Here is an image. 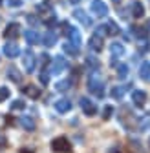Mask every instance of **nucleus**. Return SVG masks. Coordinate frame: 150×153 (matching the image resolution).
<instances>
[{"instance_id":"nucleus-1","label":"nucleus","mask_w":150,"mask_h":153,"mask_svg":"<svg viewBox=\"0 0 150 153\" xmlns=\"http://www.w3.org/2000/svg\"><path fill=\"white\" fill-rule=\"evenodd\" d=\"M88 91L92 95H95L97 99H103L104 97V82L99 79L97 75H92L90 80H88Z\"/></svg>"},{"instance_id":"nucleus-2","label":"nucleus","mask_w":150,"mask_h":153,"mask_svg":"<svg viewBox=\"0 0 150 153\" xmlns=\"http://www.w3.org/2000/svg\"><path fill=\"white\" fill-rule=\"evenodd\" d=\"M51 149L55 153H71V144L66 137H57L51 140Z\"/></svg>"},{"instance_id":"nucleus-3","label":"nucleus","mask_w":150,"mask_h":153,"mask_svg":"<svg viewBox=\"0 0 150 153\" xmlns=\"http://www.w3.org/2000/svg\"><path fill=\"white\" fill-rule=\"evenodd\" d=\"M79 104H81V109H82V113H84V115H88V117H93V115L97 113V106L93 104L90 99H86V97H81Z\"/></svg>"},{"instance_id":"nucleus-4","label":"nucleus","mask_w":150,"mask_h":153,"mask_svg":"<svg viewBox=\"0 0 150 153\" xmlns=\"http://www.w3.org/2000/svg\"><path fill=\"white\" fill-rule=\"evenodd\" d=\"M92 13L95 16H99V18H103V16L108 15V6L103 2V0H93L92 2Z\"/></svg>"},{"instance_id":"nucleus-5","label":"nucleus","mask_w":150,"mask_h":153,"mask_svg":"<svg viewBox=\"0 0 150 153\" xmlns=\"http://www.w3.org/2000/svg\"><path fill=\"white\" fill-rule=\"evenodd\" d=\"M22 62H24L26 73H33V71H35V55H33L31 51H24V55H22Z\"/></svg>"},{"instance_id":"nucleus-6","label":"nucleus","mask_w":150,"mask_h":153,"mask_svg":"<svg viewBox=\"0 0 150 153\" xmlns=\"http://www.w3.org/2000/svg\"><path fill=\"white\" fill-rule=\"evenodd\" d=\"M66 66H68V62L62 59V56H55V60H53V66H51V75H61L64 69H66Z\"/></svg>"},{"instance_id":"nucleus-7","label":"nucleus","mask_w":150,"mask_h":153,"mask_svg":"<svg viewBox=\"0 0 150 153\" xmlns=\"http://www.w3.org/2000/svg\"><path fill=\"white\" fill-rule=\"evenodd\" d=\"M24 38L28 40L29 46H35V44H39V42H40V35L37 33L35 29H26V31H24Z\"/></svg>"},{"instance_id":"nucleus-8","label":"nucleus","mask_w":150,"mask_h":153,"mask_svg":"<svg viewBox=\"0 0 150 153\" xmlns=\"http://www.w3.org/2000/svg\"><path fill=\"white\" fill-rule=\"evenodd\" d=\"M132 102H134L137 108L145 106V102H146V93H145L143 89H136V91L132 93Z\"/></svg>"},{"instance_id":"nucleus-9","label":"nucleus","mask_w":150,"mask_h":153,"mask_svg":"<svg viewBox=\"0 0 150 153\" xmlns=\"http://www.w3.org/2000/svg\"><path fill=\"white\" fill-rule=\"evenodd\" d=\"M130 13L134 18H143L145 16V6L141 2H132L130 4Z\"/></svg>"},{"instance_id":"nucleus-10","label":"nucleus","mask_w":150,"mask_h":153,"mask_svg":"<svg viewBox=\"0 0 150 153\" xmlns=\"http://www.w3.org/2000/svg\"><path fill=\"white\" fill-rule=\"evenodd\" d=\"M4 55L8 56V59H15V56L20 55V49H18V46H16V44L9 42V44H6V46H4Z\"/></svg>"},{"instance_id":"nucleus-11","label":"nucleus","mask_w":150,"mask_h":153,"mask_svg":"<svg viewBox=\"0 0 150 153\" xmlns=\"http://www.w3.org/2000/svg\"><path fill=\"white\" fill-rule=\"evenodd\" d=\"M55 109H57L59 113H68L71 109V102L68 99H59L57 102H55Z\"/></svg>"},{"instance_id":"nucleus-12","label":"nucleus","mask_w":150,"mask_h":153,"mask_svg":"<svg viewBox=\"0 0 150 153\" xmlns=\"http://www.w3.org/2000/svg\"><path fill=\"white\" fill-rule=\"evenodd\" d=\"M73 16L77 18V20H79L82 26H86V27L92 24V20H90L88 15H86V11H82V9H75V11H73Z\"/></svg>"},{"instance_id":"nucleus-13","label":"nucleus","mask_w":150,"mask_h":153,"mask_svg":"<svg viewBox=\"0 0 150 153\" xmlns=\"http://www.w3.org/2000/svg\"><path fill=\"white\" fill-rule=\"evenodd\" d=\"M88 46H90L92 51H101L103 49V38L97 36V35H93L90 40H88Z\"/></svg>"},{"instance_id":"nucleus-14","label":"nucleus","mask_w":150,"mask_h":153,"mask_svg":"<svg viewBox=\"0 0 150 153\" xmlns=\"http://www.w3.org/2000/svg\"><path fill=\"white\" fill-rule=\"evenodd\" d=\"M6 36H11V38H15V36H18L20 35V24H16V22H11L8 27H6V33H4Z\"/></svg>"},{"instance_id":"nucleus-15","label":"nucleus","mask_w":150,"mask_h":153,"mask_svg":"<svg viewBox=\"0 0 150 153\" xmlns=\"http://www.w3.org/2000/svg\"><path fill=\"white\" fill-rule=\"evenodd\" d=\"M110 55H112V56H123V55H124V48H123V44L114 42V44L110 46Z\"/></svg>"},{"instance_id":"nucleus-16","label":"nucleus","mask_w":150,"mask_h":153,"mask_svg":"<svg viewBox=\"0 0 150 153\" xmlns=\"http://www.w3.org/2000/svg\"><path fill=\"white\" fill-rule=\"evenodd\" d=\"M20 126H22L26 131H33V129L37 128V124H35V120H33L31 117H22V119H20Z\"/></svg>"},{"instance_id":"nucleus-17","label":"nucleus","mask_w":150,"mask_h":153,"mask_svg":"<svg viewBox=\"0 0 150 153\" xmlns=\"http://www.w3.org/2000/svg\"><path fill=\"white\" fill-rule=\"evenodd\" d=\"M8 79H11L13 82H20L22 80V76H20V73H18V69L15 68V66H9V69H8Z\"/></svg>"},{"instance_id":"nucleus-18","label":"nucleus","mask_w":150,"mask_h":153,"mask_svg":"<svg viewBox=\"0 0 150 153\" xmlns=\"http://www.w3.org/2000/svg\"><path fill=\"white\" fill-rule=\"evenodd\" d=\"M26 95H28V97H31V99H39L40 97V91H39V88H37V86H26L24 89H22Z\"/></svg>"},{"instance_id":"nucleus-19","label":"nucleus","mask_w":150,"mask_h":153,"mask_svg":"<svg viewBox=\"0 0 150 153\" xmlns=\"http://www.w3.org/2000/svg\"><path fill=\"white\" fill-rule=\"evenodd\" d=\"M68 36H70V40H71V44H73V46H77V48L81 46V35H79V31L75 29V27H71V29H70Z\"/></svg>"},{"instance_id":"nucleus-20","label":"nucleus","mask_w":150,"mask_h":153,"mask_svg":"<svg viewBox=\"0 0 150 153\" xmlns=\"http://www.w3.org/2000/svg\"><path fill=\"white\" fill-rule=\"evenodd\" d=\"M139 76H141V79H145V80L150 79V62H143V64H141V68H139Z\"/></svg>"},{"instance_id":"nucleus-21","label":"nucleus","mask_w":150,"mask_h":153,"mask_svg":"<svg viewBox=\"0 0 150 153\" xmlns=\"http://www.w3.org/2000/svg\"><path fill=\"white\" fill-rule=\"evenodd\" d=\"M44 46H48V48H51L55 42H57V35H55L53 31H50V33H46V36H44Z\"/></svg>"},{"instance_id":"nucleus-22","label":"nucleus","mask_w":150,"mask_h":153,"mask_svg":"<svg viewBox=\"0 0 150 153\" xmlns=\"http://www.w3.org/2000/svg\"><path fill=\"white\" fill-rule=\"evenodd\" d=\"M37 13H39V15H48V16L55 15V13H53V9H51L48 4H39V6H37Z\"/></svg>"},{"instance_id":"nucleus-23","label":"nucleus","mask_w":150,"mask_h":153,"mask_svg":"<svg viewBox=\"0 0 150 153\" xmlns=\"http://www.w3.org/2000/svg\"><path fill=\"white\" fill-rule=\"evenodd\" d=\"M116 69H117V76H119V79H126V76H128V66L126 64H117L116 66Z\"/></svg>"},{"instance_id":"nucleus-24","label":"nucleus","mask_w":150,"mask_h":153,"mask_svg":"<svg viewBox=\"0 0 150 153\" xmlns=\"http://www.w3.org/2000/svg\"><path fill=\"white\" fill-rule=\"evenodd\" d=\"M112 97H114V99H123V95H124V88H121V86H114V88H112Z\"/></svg>"},{"instance_id":"nucleus-25","label":"nucleus","mask_w":150,"mask_h":153,"mask_svg":"<svg viewBox=\"0 0 150 153\" xmlns=\"http://www.w3.org/2000/svg\"><path fill=\"white\" fill-rule=\"evenodd\" d=\"M71 86H73L71 80H62V82H57V84H55V89H57V91H68Z\"/></svg>"},{"instance_id":"nucleus-26","label":"nucleus","mask_w":150,"mask_h":153,"mask_svg":"<svg viewBox=\"0 0 150 153\" xmlns=\"http://www.w3.org/2000/svg\"><path fill=\"white\" fill-rule=\"evenodd\" d=\"M86 68L90 69H99V60L95 56H86Z\"/></svg>"},{"instance_id":"nucleus-27","label":"nucleus","mask_w":150,"mask_h":153,"mask_svg":"<svg viewBox=\"0 0 150 153\" xmlns=\"http://www.w3.org/2000/svg\"><path fill=\"white\" fill-rule=\"evenodd\" d=\"M64 51H66V53H70V55H73V56H75V55H79L77 46H73L71 42H66V44H64Z\"/></svg>"},{"instance_id":"nucleus-28","label":"nucleus","mask_w":150,"mask_h":153,"mask_svg":"<svg viewBox=\"0 0 150 153\" xmlns=\"http://www.w3.org/2000/svg\"><path fill=\"white\" fill-rule=\"evenodd\" d=\"M106 27H108V31H110L108 35H119V33H121L116 22H108V24H106Z\"/></svg>"},{"instance_id":"nucleus-29","label":"nucleus","mask_w":150,"mask_h":153,"mask_svg":"<svg viewBox=\"0 0 150 153\" xmlns=\"http://www.w3.org/2000/svg\"><path fill=\"white\" fill-rule=\"evenodd\" d=\"M9 93H11V91H9L8 88H0V102H4V100L9 97Z\"/></svg>"},{"instance_id":"nucleus-30","label":"nucleus","mask_w":150,"mask_h":153,"mask_svg":"<svg viewBox=\"0 0 150 153\" xmlns=\"http://www.w3.org/2000/svg\"><path fill=\"white\" fill-rule=\"evenodd\" d=\"M24 108H26L24 100H13V104H11V109H24Z\"/></svg>"},{"instance_id":"nucleus-31","label":"nucleus","mask_w":150,"mask_h":153,"mask_svg":"<svg viewBox=\"0 0 150 153\" xmlns=\"http://www.w3.org/2000/svg\"><path fill=\"white\" fill-rule=\"evenodd\" d=\"M112 113H114V108H112V106H106V108H104V111H103V119H104V120H108Z\"/></svg>"},{"instance_id":"nucleus-32","label":"nucleus","mask_w":150,"mask_h":153,"mask_svg":"<svg viewBox=\"0 0 150 153\" xmlns=\"http://www.w3.org/2000/svg\"><path fill=\"white\" fill-rule=\"evenodd\" d=\"M95 35L103 38L104 35H108V27H106V26H99V27H97V31H95Z\"/></svg>"},{"instance_id":"nucleus-33","label":"nucleus","mask_w":150,"mask_h":153,"mask_svg":"<svg viewBox=\"0 0 150 153\" xmlns=\"http://www.w3.org/2000/svg\"><path fill=\"white\" fill-rule=\"evenodd\" d=\"M40 82H42L44 86L50 82V73H48V71H42V73H40Z\"/></svg>"},{"instance_id":"nucleus-34","label":"nucleus","mask_w":150,"mask_h":153,"mask_svg":"<svg viewBox=\"0 0 150 153\" xmlns=\"http://www.w3.org/2000/svg\"><path fill=\"white\" fill-rule=\"evenodd\" d=\"M8 6L9 7H18V6H22V0H8Z\"/></svg>"},{"instance_id":"nucleus-35","label":"nucleus","mask_w":150,"mask_h":153,"mask_svg":"<svg viewBox=\"0 0 150 153\" xmlns=\"http://www.w3.org/2000/svg\"><path fill=\"white\" fill-rule=\"evenodd\" d=\"M28 22H29V24H33V26H35V24H37V18H35V16H33V15H28Z\"/></svg>"},{"instance_id":"nucleus-36","label":"nucleus","mask_w":150,"mask_h":153,"mask_svg":"<svg viewBox=\"0 0 150 153\" xmlns=\"http://www.w3.org/2000/svg\"><path fill=\"white\" fill-rule=\"evenodd\" d=\"M0 146H6V137L0 133Z\"/></svg>"},{"instance_id":"nucleus-37","label":"nucleus","mask_w":150,"mask_h":153,"mask_svg":"<svg viewBox=\"0 0 150 153\" xmlns=\"http://www.w3.org/2000/svg\"><path fill=\"white\" fill-rule=\"evenodd\" d=\"M81 0H70V4H79Z\"/></svg>"},{"instance_id":"nucleus-38","label":"nucleus","mask_w":150,"mask_h":153,"mask_svg":"<svg viewBox=\"0 0 150 153\" xmlns=\"http://www.w3.org/2000/svg\"><path fill=\"white\" fill-rule=\"evenodd\" d=\"M148 146H150V139H148Z\"/></svg>"},{"instance_id":"nucleus-39","label":"nucleus","mask_w":150,"mask_h":153,"mask_svg":"<svg viewBox=\"0 0 150 153\" xmlns=\"http://www.w3.org/2000/svg\"><path fill=\"white\" fill-rule=\"evenodd\" d=\"M114 2H119V0H114Z\"/></svg>"},{"instance_id":"nucleus-40","label":"nucleus","mask_w":150,"mask_h":153,"mask_svg":"<svg viewBox=\"0 0 150 153\" xmlns=\"http://www.w3.org/2000/svg\"><path fill=\"white\" fill-rule=\"evenodd\" d=\"M0 4H2V0H0Z\"/></svg>"}]
</instances>
